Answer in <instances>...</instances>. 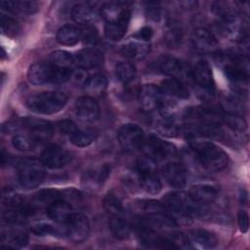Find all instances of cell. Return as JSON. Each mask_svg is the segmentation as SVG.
Listing matches in <instances>:
<instances>
[{
	"instance_id": "obj_1",
	"label": "cell",
	"mask_w": 250,
	"mask_h": 250,
	"mask_svg": "<svg viewBox=\"0 0 250 250\" xmlns=\"http://www.w3.org/2000/svg\"><path fill=\"white\" fill-rule=\"evenodd\" d=\"M192 149L198 162L209 172L222 171L228 165L227 153L213 143H194L192 144Z\"/></svg>"
},
{
	"instance_id": "obj_2",
	"label": "cell",
	"mask_w": 250,
	"mask_h": 250,
	"mask_svg": "<svg viewBox=\"0 0 250 250\" xmlns=\"http://www.w3.org/2000/svg\"><path fill=\"white\" fill-rule=\"evenodd\" d=\"M72 70L62 69L54 66L50 62H35L28 71L27 78L34 85L62 84L71 78Z\"/></svg>"
},
{
	"instance_id": "obj_3",
	"label": "cell",
	"mask_w": 250,
	"mask_h": 250,
	"mask_svg": "<svg viewBox=\"0 0 250 250\" xmlns=\"http://www.w3.org/2000/svg\"><path fill=\"white\" fill-rule=\"evenodd\" d=\"M67 103V96L62 92L48 91L28 97L26 106L33 112L53 114L59 112Z\"/></svg>"
},
{
	"instance_id": "obj_4",
	"label": "cell",
	"mask_w": 250,
	"mask_h": 250,
	"mask_svg": "<svg viewBox=\"0 0 250 250\" xmlns=\"http://www.w3.org/2000/svg\"><path fill=\"white\" fill-rule=\"evenodd\" d=\"M164 207L182 217H196L202 214V205L196 203L186 191H174L164 197Z\"/></svg>"
},
{
	"instance_id": "obj_5",
	"label": "cell",
	"mask_w": 250,
	"mask_h": 250,
	"mask_svg": "<svg viewBox=\"0 0 250 250\" xmlns=\"http://www.w3.org/2000/svg\"><path fill=\"white\" fill-rule=\"evenodd\" d=\"M137 170L141 188L147 193L156 194L162 188L161 181L156 174V161L144 155L137 161Z\"/></svg>"
},
{
	"instance_id": "obj_6",
	"label": "cell",
	"mask_w": 250,
	"mask_h": 250,
	"mask_svg": "<svg viewBox=\"0 0 250 250\" xmlns=\"http://www.w3.org/2000/svg\"><path fill=\"white\" fill-rule=\"evenodd\" d=\"M217 28L219 33L229 40L237 41L242 44L248 41V24L238 15L220 19Z\"/></svg>"
},
{
	"instance_id": "obj_7",
	"label": "cell",
	"mask_w": 250,
	"mask_h": 250,
	"mask_svg": "<svg viewBox=\"0 0 250 250\" xmlns=\"http://www.w3.org/2000/svg\"><path fill=\"white\" fill-rule=\"evenodd\" d=\"M117 139L121 147L127 151H136L145 144V133L143 129L132 123L122 125L117 132Z\"/></svg>"
},
{
	"instance_id": "obj_8",
	"label": "cell",
	"mask_w": 250,
	"mask_h": 250,
	"mask_svg": "<svg viewBox=\"0 0 250 250\" xmlns=\"http://www.w3.org/2000/svg\"><path fill=\"white\" fill-rule=\"evenodd\" d=\"M45 172L41 166L32 161L23 162L18 171V181L24 188H37L44 180Z\"/></svg>"
},
{
	"instance_id": "obj_9",
	"label": "cell",
	"mask_w": 250,
	"mask_h": 250,
	"mask_svg": "<svg viewBox=\"0 0 250 250\" xmlns=\"http://www.w3.org/2000/svg\"><path fill=\"white\" fill-rule=\"evenodd\" d=\"M143 147L146 148V155L156 160L170 159L177 155V148L170 143L161 139L150 136L147 141H145Z\"/></svg>"
},
{
	"instance_id": "obj_10",
	"label": "cell",
	"mask_w": 250,
	"mask_h": 250,
	"mask_svg": "<svg viewBox=\"0 0 250 250\" xmlns=\"http://www.w3.org/2000/svg\"><path fill=\"white\" fill-rule=\"evenodd\" d=\"M65 231L68 238L73 242L84 241L90 232L88 218L80 213H72L65 223Z\"/></svg>"
},
{
	"instance_id": "obj_11",
	"label": "cell",
	"mask_w": 250,
	"mask_h": 250,
	"mask_svg": "<svg viewBox=\"0 0 250 250\" xmlns=\"http://www.w3.org/2000/svg\"><path fill=\"white\" fill-rule=\"evenodd\" d=\"M137 236L140 242L148 248H168V249H176L174 244L170 241L169 238L161 237L158 235L155 230L146 224L140 223L136 228Z\"/></svg>"
},
{
	"instance_id": "obj_12",
	"label": "cell",
	"mask_w": 250,
	"mask_h": 250,
	"mask_svg": "<svg viewBox=\"0 0 250 250\" xmlns=\"http://www.w3.org/2000/svg\"><path fill=\"white\" fill-rule=\"evenodd\" d=\"M71 158V153L68 150L58 145H50L41 154V163L48 168L58 169L66 165Z\"/></svg>"
},
{
	"instance_id": "obj_13",
	"label": "cell",
	"mask_w": 250,
	"mask_h": 250,
	"mask_svg": "<svg viewBox=\"0 0 250 250\" xmlns=\"http://www.w3.org/2000/svg\"><path fill=\"white\" fill-rule=\"evenodd\" d=\"M21 124L29 132L30 139L33 142H45L53 135V126L49 121L25 117L22 119Z\"/></svg>"
},
{
	"instance_id": "obj_14",
	"label": "cell",
	"mask_w": 250,
	"mask_h": 250,
	"mask_svg": "<svg viewBox=\"0 0 250 250\" xmlns=\"http://www.w3.org/2000/svg\"><path fill=\"white\" fill-rule=\"evenodd\" d=\"M159 87L153 84L144 85L139 92V103L145 111L159 109L164 99Z\"/></svg>"
},
{
	"instance_id": "obj_15",
	"label": "cell",
	"mask_w": 250,
	"mask_h": 250,
	"mask_svg": "<svg viewBox=\"0 0 250 250\" xmlns=\"http://www.w3.org/2000/svg\"><path fill=\"white\" fill-rule=\"evenodd\" d=\"M162 175L169 186L173 188H184L187 184V169L186 167L175 161L167 162L161 169Z\"/></svg>"
},
{
	"instance_id": "obj_16",
	"label": "cell",
	"mask_w": 250,
	"mask_h": 250,
	"mask_svg": "<svg viewBox=\"0 0 250 250\" xmlns=\"http://www.w3.org/2000/svg\"><path fill=\"white\" fill-rule=\"evenodd\" d=\"M131 20V11L124 8L117 21L106 22L104 25V36L112 41H118L123 38Z\"/></svg>"
},
{
	"instance_id": "obj_17",
	"label": "cell",
	"mask_w": 250,
	"mask_h": 250,
	"mask_svg": "<svg viewBox=\"0 0 250 250\" xmlns=\"http://www.w3.org/2000/svg\"><path fill=\"white\" fill-rule=\"evenodd\" d=\"M75 113L78 118L85 122H92L97 119L100 113V106L97 101L90 96H83L75 103Z\"/></svg>"
},
{
	"instance_id": "obj_18",
	"label": "cell",
	"mask_w": 250,
	"mask_h": 250,
	"mask_svg": "<svg viewBox=\"0 0 250 250\" xmlns=\"http://www.w3.org/2000/svg\"><path fill=\"white\" fill-rule=\"evenodd\" d=\"M191 41L193 46L203 53L214 52L218 47L216 36L209 29L204 27H198L192 31Z\"/></svg>"
},
{
	"instance_id": "obj_19",
	"label": "cell",
	"mask_w": 250,
	"mask_h": 250,
	"mask_svg": "<svg viewBox=\"0 0 250 250\" xmlns=\"http://www.w3.org/2000/svg\"><path fill=\"white\" fill-rule=\"evenodd\" d=\"M75 57L76 65L87 69L99 66L104 62V54L95 47H88L80 50Z\"/></svg>"
},
{
	"instance_id": "obj_20",
	"label": "cell",
	"mask_w": 250,
	"mask_h": 250,
	"mask_svg": "<svg viewBox=\"0 0 250 250\" xmlns=\"http://www.w3.org/2000/svg\"><path fill=\"white\" fill-rule=\"evenodd\" d=\"M188 193L196 203L204 206L215 201L219 189L217 187L210 184H196L191 186Z\"/></svg>"
},
{
	"instance_id": "obj_21",
	"label": "cell",
	"mask_w": 250,
	"mask_h": 250,
	"mask_svg": "<svg viewBox=\"0 0 250 250\" xmlns=\"http://www.w3.org/2000/svg\"><path fill=\"white\" fill-rule=\"evenodd\" d=\"M109 173L110 167L107 164L93 167L85 171L82 178V183L88 188H97L105 182V180L109 176Z\"/></svg>"
},
{
	"instance_id": "obj_22",
	"label": "cell",
	"mask_w": 250,
	"mask_h": 250,
	"mask_svg": "<svg viewBox=\"0 0 250 250\" xmlns=\"http://www.w3.org/2000/svg\"><path fill=\"white\" fill-rule=\"evenodd\" d=\"M150 46L148 42L142 41L140 39H135L123 44L120 48V53L125 58L131 60H143L149 53Z\"/></svg>"
},
{
	"instance_id": "obj_23",
	"label": "cell",
	"mask_w": 250,
	"mask_h": 250,
	"mask_svg": "<svg viewBox=\"0 0 250 250\" xmlns=\"http://www.w3.org/2000/svg\"><path fill=\"white\" fill-rule=\"evenodd\" d=\"M193 78L201 88L207 91L214 90V79L212 69L210 64L206 61L201 60L196 62L193 68Z\"/></svg>"
},
{
	"instance_id": "obj_24",
	"label": "cell",
	"mask_w": 250,
	"mask_h": 250,
	"mask_svg": "<svg viewBox=\"0 0 250 250\" xmlns=\"http://www.w3.org/2000/svg\"><path fill=\"white\" fill-rule=\"evenodd\" d=\"M71 17L76 23L89 26L97 21L99 16L96 10L89 4L79 3L72 7Z\"/></svg>"
},
{
	"instance_id": "obj_25",
	"label": "cell",
	"mask_w": 250,
	"mask_h": 250,
	"mask_svg": "<svg viewBox=\"0 0 250 250\" xmlns=\"http://www.w3.org/2000/svg\"><path fill=\"white\" fill-rule=\"evenodd\" d=\"M156 130L165 137L173 138L180 133V125L176 118L169 112H160L159 118L155 121Z\"/></svg>"
},
{
	"instance_id": "obj_26",
	"label": "cell",
	"mask_w": 250,
	"mask_h": 250,
	"mask_svg": "<svg viewBox=\"0 0 250 250\" xmlns=\"http://www.w3.org/2000/svg\"><path fill=\"white\" fill-rule=\"evenodd\" d=\"M71 214L72 209L70 204L63 199L56 200L47 207L48 217L56 223L65 224Z\"/></svg>"
},
{
	"instance_id": "obj_27",
	"label": "cell",
	"mask_w": 250,
	"mask_h": 250,
	"mask_svg": "<svg viewBox=\"0 0 250 250\" xmlns=\"http://www.w3.org/2000/svg\"><path fill=\"white\" fill-rule=\"evenodd\" d=\"M162 94L178 99H188L189 97L188 89L183 84L182 81L176 77L165 79L159 87Z\"/></svg>"
},
{
	"instance_id": "obj_28",
	"label": "cell",
	"mask_w": 250,
	"mask_h": 250,
	"mask_svg": "<svg viewBox=\"0 0 250 250\" xmlns=\"http://www.w3.org/2000/svg\"><path fill=\"white\" fill-rule=\"evenodd\" d=\"M62 193L55 188H45L36 192L31 201V208L34 210L35 208L48 207L53 202L59 199H62Z\"/></svg>"
},
{
	"instance_id": "obj_29",
	"label": "cell",
	"mask_w": 250,
	"mask_h": 250,
	"mask_svg": "<svg viewBox=\"0 0 250 250\" xmlns=\"http://www.w3.org/2000/svg\"><path fill=\"white\" fill-rule=\"evenodd\" d=\"M2 242L7 243L8 245H2L5 248H21L27 245L29 237L26 232L19 229H11L2 231L1 233Z\"/></svg>"
},
{
	"instance_id": "obj_30",
	"label": "cell",
	"mask_w": 250,
	"mask_h": 250,
	"mask_svg": "<svg viewBox=\"0 0 250 250\" xmlns=\"http://www.w3.org/2000/svg\"><path fill=\"white\" fill-rule=\"evenodd\" d=\"M81 39V29L73 24H64L57 32V41L64 46H72Z\"/></svg>"
},
{
	"instance_id": "obj_31",
	"label": "cell",
	"mask_w": 250,
	"mask_h": 250,
	"mask_svg": "<svg viewBox=\"0 0 250 250\" xmlns=\"http://www.w3.org/2000/svg\"><path fill=\"white\" fill-rule=\"evenodd\" d=\"M1 8L6 11H18L24 14H34L38 11L39 5L32 0H4L0 3Z\"/></svg>"
},
{
	"instance_id": "obj_32",
	"label": "cell",
	"mask_w": 250,
	"mask_h": 250,
	"mask_svg": "<svg viewBox=\"0 0 250 250\" xmlns=\"http://www.w3.org/2000/svg\"><path fill=\"white\" fill-rule=\"evenodd\" d=\"M107 86L106 77L102 73H96L94 75L89 76L83 84L84 91L92 96H100L102 95Z\"/></svg>"
},
{
	"instance_id": "obj_33",
	"label": "cell",
	"mask_w": 250,
	"mask_h": 250,
	"mask_svg": "<svg viewBox=\"0 0 250 250\" xmlns=\"http://www.w3.org/2000/svg\"><path fill=\"white\" fill-rule=\"evenodd\" d=\"M51 64L58 68L72 70L73 66L76 65L75 57L70 53L63 50H57L50 54L49 62Z\"/></svg>"
},
{
	"instance_id": "obj_34",
	"label": "cell",
	"mask_w": 250,
	"mask_h": 250,
	"mask_svg": "<svg viewBox=\"0 0 250 250\" xmlns=\"http://www.w3.org/2000/svg\"><path fill=\"white\" fill-rule=\"evenodd\" d=\"M69 137L70 143L78 147L90 146L98 137V133L93 129H77Z\"/></svg>"
},
{
	"instance_id": "obj_35",
	"label": "cell",
	"mask_w": 250,
	"mask_h": 250,
	"mask_svg": "<svg viewBox=\"0 0 250 250\" xmlns=\"http://www.w3.org/2000/svg\"><path fill=\"white\" fill-rule=\"evenodd\" d=\"M190 234H191L192 241L195 242L201 248L211 249V248H215L218 244V239L216 235L209 230H206L203 229H193Z\"/></svg>"
},
{
	"instance_id": "obj_36",
	"label": "cell",
	"mask_w": 250,
	"mask_h": 250,
	"mask_svg": "<svg viewBox=\"0 0 250 250\" xmlns=\"http://www.w3.org/2000/svg\"><path fill=\"white\" fill-rule=\"evenodd\" d=\"M108 229L111 234L117 239H125L130 234V226L122 216H110Z\"/></svg>"
},
{
	"instance_id": "obj_37",
	"label": "cell",
	"mask_w": 250,
	"mask_h": 250,
	"mask_svg": "<svg viewBox=\"0 0 250 250\" xmlns=\"http://www.w3.org/2000/svg\"><path fill=\"white\" fill-rule=\"evenodd\" d=\"M160 71L170 77H177L183 71V63L174 57H162L158 62Z\"/></svg>"
},
{
	"instance_id": "obj_38",
	"label": "cell",
	"mask_w": 250,
	"mask_h": 250,
	"mask_svg": "<svg viewBox=\"0 0 250 250\" xmlns=\"http://www.w3.org/2000/svg\"><path fill=\"white\" fill-rule=\"evenodd\" d=\"M2 203L5 205L7 208L11 209H21L32 212L31 206H27L24 203V199L18 193L14 192L11 189H5L2 192Z\"/></svg>"
},
{
	"instance_id": "obj_39",
	"label": "cell",
	"mask_w": 250,
	"mask_h": 250,
	"mask_svg": "<svg viewBox=\"0 0 250 250\" xmlns=\"http://www.w3.org/2000/svg\"><path fill=\"white\" fill-rule=\"evenodd\" d=\"M238 9L236 2L231 1H216L212 4L213 12L220 18H229L238 15Z\"/></svg>"
},
{
	"instance_id": "obj_40",
	"label": "cell",
	"mask_w": 250,
	"mask_h": 250,
	"mask_svg": "<svg viewBox=\"0 0 250 250\" xmlns=\"http://www.w3.org/2000/svg\"><path fill=\"white\" fill-rule=\"evenodd\" d=\"M115 75L122 83H129L136 75V67L131 62H120L115 65Z\"/></svg>"
},
{
	"instance_id": "obj_41",
	"label": "cell",
	"mask_w": 250,
	"mask_h": 250,
	"mask_svg": "<svg viewBox=\"0 0 250 250\" xmlns=\"http://www.w3.org/2000/svg\"><path fill=\"white\" fill-rule=\"evenodd\" d=\"M28 214L29 212L25 210L8 208L6 211L3 212L2 217L4 222L9 225H24L27 222Z\"/></svg>"
},
{
	"instance_id": "obj_42",
	"label": "cell",
	"mask_w": 250,
	"mask_h": 250,
	"mask_svg": "<svg viewBox=\"0 0 250 250\" xmlns=\"http://www.w3.org/2000/svg\"><path fill=\"white\" fill-rule=\"evenodd\" d=\"M103 205L104 210L110 216H121L124 212L121 201L113 194H106L103 199Z\"/></svg>"
},
{
	"instance_id": "obj_43",
	"label": "cell",
	"mask_w": 250,
	"mask_h": 250,
	"mask_svg": "<svg viewBox=\"0 0 250 250\" xmlns=\"http://www.w3.org/2000/svg\"><path fill=\"white\" fill-rule=\"evenodd\" d=\"M183 39V30L177 25H169L164 33V42L169 48L178 47Z\"/></svg>"
},
{
	"instance_id": "obj_44",
	"label": "cell",
	"mask_w": 250,
	"mask_h": 250,
	"mask_svg": "<svg viewBox=\"0 0 250 250\" xmlns=\"http://www.w3.org/2000/svg\"><path fill=\"white\" fill-rule=\"evenodd\" d=\"M123 9L117 3H105L102 6L100 13L106 22H112L119 19Z\"/></svg>"
},
{
	"instance_id": "obj_45",
	"label": "cell",
	"mask_w": 250,
	"mask_h": 250,
	"mask_svg": "<svg viewBox=\"0 0 250 250\" xmlns=\"http://www.w3.org/2000/svg\"><path fill=\"white\" fill-rule=\"evenodd\" d=\"M1 31L8 37H15L20 31V24L15 19L1 15Z\"/></svg>"
},
{
	"instance_id": "obj_46",
	"label": "cell",
	"mask_w": 250,
	"mask_h": 250,
	"mask_svg": "<svg viewBox=\"0 0 250 250\" xmlns=\"http://www.w3.org/2000/svg\"><path fill=\"white\" fill-rule=\"evenodd\" d=\"M223 107L227 110L229 114L242 115L243 112V103L236 96L226 97L223 101Z\"/></svg>"
},
{
	"instance_id": "obj_47",
	"label": "cell",
	"mask_w": 250,
	"mask_h": 250,
	"mask_svg": "<svg viewBox=\"0 0 250 250\" xmlns=\"http://www.w3.org/2000/svg\"><path fill=\"white\" fill-rule=\"evenodd\" d=\"M223 122H225L231 130L237 132H242L247 128V122L242 115L227 113L223 117Z\"/></svg>"
},
{
	"instance_id": "obj_48",
	"label": "cell",
	"mask_w": 250,
	"mask_h": 250,
	"mask_svg": "<svg viewBox=\"0 0 250 250\" xmlns=\"http://www.w3.org/2000/svg\"><path fill=\"white\" fill-rule=\"evenodd\" d=\"M12 145L20 151H28L33 146V141L23 135H15L12 138Z\"/></svg>"
},
{
	"instance_id": "obj_49",
	"label": "cell",
	"mask_w": 250,
	"mask_h": 250,
	"mask_svg": "<svg viewBox=\"0 0 250 250\" xmlns=\"http://www.w3.org/2000/svg\"><path fill=\"white\" fill-rule=\"evenodd\" d=\"M169 239L174 244L176 249H189V248H191L189 239L188 238V236L185 233H183L181 231L173 232L171 234V236L169 237Z\"/></svg>"
},
{
	"instance_id": "obj_50",
	"label": "cell",
	"mask_w": 250,
	"mask_h": 250,
	"mask_svg": "<svg viewBox=\"0 0 250 250\" xmlns=\"http://www.w3.org/2000/svg\"><path fill=\"white\" fill-rule=\"evenodd\" d=\"M139 207H140V209H142L143 211L147 213V215H149V214L163 211L164 205H162L161 203H159L156 200H152V199L147 200L146 199V200H141L139 203Z\"/></svg>"
},
{
	"instance_id": "obj_51",
	"label": "cell",
	"mask_w": 250,
	"mask_h": 250,
	"mask_svg": "<svg viewBox=\"0 0 250 250\" xmlns=\"http://www.w3.org/2000/svg\"><path fill=\"white\" fill-rule=\"evenodd\" d=\"M31 231L36 235H50L56 233V229L48 224H37L31 228Z\"/></svg>"
},
{
	"instance_id": "obj_52",
	"label": "cell",
	"mask_w": 250,
	"mask_h": 250,
	"mask_svg": "<svg viewBox=\"0 0 250 250\" xmlns=\"http://www.w3.org/2000/svg\"><path fill=\"white\" fill-rule=\"evenodd\" d=\"M81 39L87 44L94 45L98 42V33L94 28L87 26L85 29L81 30Z\"/></svg>"
},
{
	"instance_id": "obj_53",
	"label": "cell",
	"mask_w": 250,
	"mask_h": 250,
	"mask_svg": "<svg viewBox=\"0 0 250 250\" xmlns=\"http://www.w3.org/2000/svg\"><path fill=\"white\" fill-rule=\"evenodd\" d=\"M58 128L62 134L70 136L74 131H76L78 128L75 125V123L72 120L64 119L58 123Z\"/></svg>"
},
{
	"instance_id": "obj_54",
	"label": "cell",
	"mask_w": 250,
	"mask_h": 250,
	"mask_svg": "<svg viewBox=\"0 0 250 250\" xmlns=\"http://www.w3.org/2000/svg\"><path fill=\"white\" fill-rule=\"evenodd\" d=\"M237 222L241 232H246L249 229V217L246 211L240 210L237 215Z\"/></svg>"
},
{
	"instance_id": "obj_55",
	"label": "cell",
	"mask_w": 250,
	"mask_h": 250,
	"mask_svg": "<svg viewBox=\"0 0 250 250\" xmlns=\"http://www.w3.org/2000/svg\"><path fill=\"white\" fill-rule=\"evenodd\" d=\"M153 35V30L150 26L142 27L137 33V39H140L145 42H148Z\"/></svg>"
}]
</instances>
